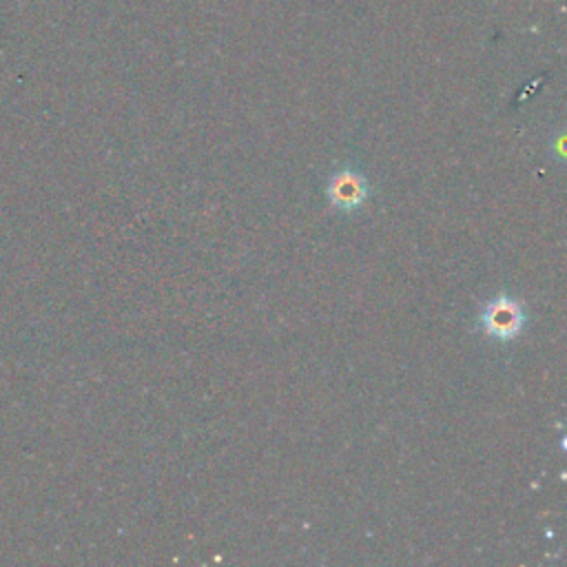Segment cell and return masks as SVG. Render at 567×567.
<instances>
[{
  "mask_svg": "<svg viewBox=\"0 0 567 567\" xmlns=\"http://www.w3.org/2000/svg\"><path fill=\"white\" fill-rule=\"evenodd\" d=\"M478 321H481V328L485 334L507 341L520 332V328L525 323V315L516 299L501 295V297L487 301Z\"/></svg>",
  "mask_w": 567,
  "mask_h": 567,
  "instance_id": "cell-1",
  "label": "cell"
},
{
  "mask_svg": "<svg viewBox=\"0 0 567 567\" xmlns=\"http://www.w3.org/2000/svg\"><path fill=\"white\" fill-rule=\"evenodd\" d=\"M368 197V182L354 171H341L332 175L328 184V199L341 210H352Z\"/></svg>",
  "mask_w": 567,
  "mask_h": 567,
  "instance_id": "cell-2",
  "label": "cell"
}]
</instances>
